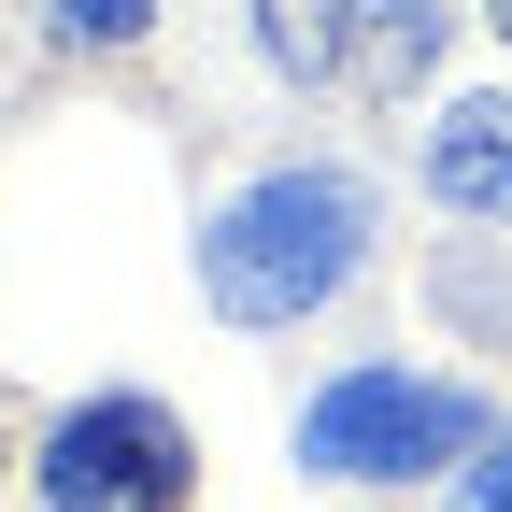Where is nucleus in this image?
I'll return each instance as SVG.
<instances>
[{"label": "nucleus", "mask_w": 512, "mask_h": 512, "mask_svg": "<svg viewBox=\"0 0 512 512\" xmlns=\"http://www.w3.org/2000/svg\"><path fill=\"white\" fill-rule=\"evenodd\" d=\"M370 256V185L356 171H271L200 228V299L228 328H299L313 299H342Z\"/></svg>", "instance_id": "nucleus-1"}, {"label": "nucleus", "mask_w": 512, "mask_h": 512, "mask_svg": "<svg viewBox=\"0 0 512 512\" xmlns=\"http://www.w3.org/2000/svg\"><path fill=\"white\" fill-rule=\"evenodd\" d=\"M470 441H484V413L456 384H427V370H342L328 399L299 413V456L342 470V484H427V470H456Z\"/></svg>", "instance_id": "nucleus-2"}, {"label": "nucleus", "mask_w": 512, "mask_h": 512, "mask_svg": "<svg viewBox=\"0 0 512 512\" xmlns=\"http://www.w3.org/2000/svg\"><path fill=\"white\" fill-rule=\"evenodd\" d=\"M43 498L57 512H171L185 498V427L157 399H86L43 441Z\"/></svg>", "instance_id": "nucleus-3"}, {"label": "nucleus", "mask_w": 512, "mask_h": 512, "mask_svg": "<svg viewBox=\"0 0 512 512\" xmlns=\"http://www.w3.org/2000/svg\"><path fill=\"white\" fill-rule=\"evenodd\" d=\"M427 200L512 214V100H456V114L427 128Z\"/></svg>", "instance_id": "nucleus-4"}, {"label": "nucleus", "mask_w": 512, "mask_h": 512, "mask_svg": "<svg viewBox=\"0 0 512 512\" xmlns=\"http://www.w3.org/2000/svg\"><path fill=\"white\" fill-rule=\"evenodd\" d=\"M271 57L285 72H328L342 57V0H271Z\"/></svg>", "instance_id": "nucleus-5"}, {"label": "nucleus", "mask_w": 512, "mask_h": 512, "mask_svg": "<svg viewBox=\"0 0 512 512\" xmlns=\"http://www.w3.org/2000/svg\"><path fill=\"white\" fill-rule=\"evenodd\" d=\"M57 29H72V43H143L157 0H57Z\"/></svg>", "instance_id": "nucleus-6"}, {"label": "nucleus", "mask_w": 512, "mask_h": 512, "mask_svg": "<svg viewBox=\"0 0 512 512\" xmlns=\"http://www.w3.org/2000/svg\"><path fill=\"white\" fill-rule=\"evenodd\" d=\"M342 15H356V29H370L384 57H413V43L441 29V0H342Z\"/></svg>", "instance_id": "nucleus-7"}, {"label": "nucleus", "mask_w": 512, "mask_h": 512, "mask_svg": "<svg viewBox=\"0 0 512 512\" xmlns=\"http://www.w3.org/2000/svg\"><path fill=\"white\" fill-rule=\"evenodd\" d=\"M456 512H512V427H498V441H484V456L456 470Z\"/></svg>", "instance_id": "nucleus-8"}, {"label": "nucleus", "mask_w": 512, "mask_h": 512, "mask_svg": "<svg viewBox=\"0 0 512 512\" xmlns=\"http://www.w3.org/2000/svg\"><path fill=\"white\" fill-rule=\"evenodd\" d=\"M498 15H512V0H498Z\"/></svg>", "instance_id": "nucleus-9"}]
</instances>
